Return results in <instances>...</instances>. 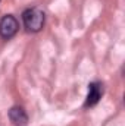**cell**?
I'll use <instances>...</instances> for the list:
<instances>
[{
	"instance_id": "6da1fadb",
	"label": "cell",
	"mask_w": 125,
	"mask_h": 126,
	"mask_svg": "<svg viewBox=\"0 0 125 126\" xmlns=\"http://www.w3.org/2000/svg\"><path fill=\"white\" fill-rule=\"evenodd\" d=\"M24 27L28 32H38L43 30L46 22V15L40 7H28L22 12Z\"/></svg>"
},
{
	"instance_id": "7a4b0ae2",
	"label": "cell",
	"mask_w": 125,
	"mask_h": 126,
	"mask_svg": "<svg viewBox=\"0 0 125 126\" xmlns=\"http://www.w3.org/2000/svg\"><path fill=\"white\" fill-rule=\"evenodd\" d=\"M19 31V22L13 15H4L0 19V37L3 40H10Z\"/></svg>"
},
{
	"instance_id": "3957f363",
	"label": "cell",
	"mask_w": 125,
	"mask_h": 126,
	"mask_svg": "<svg viewBox=\"0 0 125 126\" xmlns=\"http://www.w3.org/2000/svg\"><path fill=\"white\" fill-rule=\"evenodd\" d=\"M103 95V84L102 82H91L88 85V94H87V98H85V103H84V107L88 109V107H94L100 98Z\"/></svg>"
},
{
	"instance_id": "277c9868",
	"label": "cell",
	"mask_w": 125,
	"mask_h": 126,
	"mask_svg": "<svg viewBox=\"0 0 125 126\" xmlns=\"http://www.w3.org/2000/svg\"><path fill=\"white\" fill-rule=\"evenodd\" d=\"M9 119L16 126H25L28 123V114H27L25 109L21 106H13L9 110Z\"/></svg>"
}]
</instances>
